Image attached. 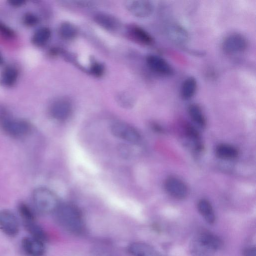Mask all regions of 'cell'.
I'll use <instances>...</instances> for the list:
<instances>
[{
    "instance_id": "obj_1",
    "label": "cell",
    "mask_w": 256,
    "mask_h": 256,
    "mask_svg": "<svg viewBox=\"0 0 256 256\" xmlns=\"http://www.w3.org/2000/svg\"><path fill=\"white\" fill-rule=\"evenodd\" d=\"M54 212L57 222L66 231L74 234L84 232V224L82 213L74 204H60Z\"/></svg>"
},
{
    "instance_id": "obj_12",
    "label": "cell",
    "mask_w": 256,
    "mask_h": 256,
    "mask_svg": "<svg viewBox=\"0 0 256 256\" xmlns=\"http://www.w3.org/2000/svg\"><path fill=\"white\" fill-rule=\"evenodd\" d=\"M44 242L30 236L24 237L21 242L24 252L28 256H42L45 252Z\"/></svg>"
},
{
    "instance_id": "obj_8",
    "label": "cell",
    "mask_w": 256,
    "mask_h": 256,
    "mask_svg": "<svg viewBox=\"0 0 256 256\" xmlns=\"http://www.w3.org/2000/svg\"><path fill=\"white\" fill-rule=\"evenodd\" d=\"M164 188L170 196L177 200L185 198L188 194V188L185 182L174 176H169L165 180Z\"/></svg>"
},
{
    "instance_id": "obj_25",
    "label": "cell",
    "mask_w": 256,
    "mask_h": 256,
    "mask_svg": "<svg viewBox=\"0 0 256 256\" xmlns=\"http://www.w3.org/2000/svg\"><path fill=\"white\" fill-rule=\"evenodd\" d=\"M18 211L22 222L36 220L35 214L31 208L24 202H20L18 206Z\"/></svg>"
},
{
    "instance_id": "obj_31",
    "label": "cell",
    "mask_w": 256,
    "mask_h": 256,
    "mask_svg": "<svg viewBox=\"0 0 256 256\" xmlns=\"http://www.w3.org/2000/svg\"><path fill=\"white\" fill-rule=\"evenodd\" d=\"M92 72L96 76H100L102 74L104 68L100 64L95 63L91 67Z\"/></svg>"
},
{
    "instance_id": "obj_4",
    "label": "cell",
    "mask_w": 256,
    "mask_h": 256,
    "mask_svg": "<svg viewBox=\"0 0 256 256\" xmlns=\"http://www.w3.org/2000/svg\"><path fill=\"white\" fill-rule=\"evenodd\" d=\"M32 197L36 208L42 214L54 212L60 204L55 194L46 188H36L32 192Z\"/></svg>"
},
{
    "instance_id": "obj_5",
    "label": "cell",
    "mask_w": 256,
    "mask_h": 256,
    "mask_svg": "<svg viewBox=\"0 0 256 256\" xmlns=\"http://www.w3.org/2000/svg\"><path fill=\"white\" fill-rule=\"evenodd\" d=\"M110 130L114 136L129 143L138 144L141 142L142 136L140 132L126 123L114 122L110 124Z\"/></svg>"
},
{
    "instance_id": "obj_11",
    "label": "cell",
    "mask_w": 256,
    "mask_h": 256,
    "mask_svg": "<svg viewBox=\"0 0 256 256\" xmlns=\"http://www.w3.org/2000/svg\"><path fill=\"white\" fill-rule=\"evenodd\" d=\"M72 112L71 103L67 100L60 98L54 100L50 107V113L54 119L64 121L67 120Z\"/></svg>"
},
{
    "instance_id": "obj_24",
    "label": "cell",
    "mask_w": 256,
    "mask_h": 256,
    "mask_svg": "<svg viewBox=\"0 0 256 256\" xmlns=\"http://www.w3.org/2000/svg\"><path fill=\"white\" fill-rule=\"evenodd\" d=\"M51 36L50 30L46 27H41L34 34L32 38V43L38 46L44 45Z\"/></svg>"
},
{
    "instance_id": "obj_7",
    "label": "cell",
    "mask_w": 256,
    "mask_h": 256,
    "mask_svg": "<svg viewBox=\"0 0 256 256\" xmlns=\"http://www.w3.org/2000/svg\"><path fill=\"white\" fill-rule=\"evenodd\" d=\"M0 230L8 236H16L20 230V223L16 215L8 210L0 211Z\"/></svg>"
},
{
    "instance_id": "obj_13",
    "label": "cell",
    "mask_w": 256,
    "mask_h": 256,
    "mask_svg": "<svg viewBox=\"0 0 256 256\" xmlns=\"http://www.w3.org/2000/svg\"><path fill=\"white\" fill-rule=\"evenodd\" d=\"M166 32L168 38L178 44H184L189 39L188 34L186 30L178 24L174 23L168 26Z\"/></svg>"
},
{
    "instance_id": "obj_15",
    "label": "cell",
    "mask_w": 256,
    "mask_h": 256,
    "mask_svg": "<svg viewBox=\"0 0 256 256\" xmlns=\"http://www.w3.org/2000/svg\"><path fill=\"white\" fill-rule=\"evenodd\" d=\"M198 88V82L194 76H188L182 82L180 89V95L184 100L192 98L196 94Z\"/></svg>"
},
{
    "instance_id": "obj_35",
    "label": "cell",
    "mask_w": 256,
    "mask_h": 256,
    "mask_svg": "<svg viewBox=\"0 0 256 256\" xmlns=\"http://www.w3.org/2000/svg\"><path fill=\"white\" fill-rule=\"evenodd\" d=\"M4 62V57L2 56V53L0 52V66Z\"/></svg>"
},
{
    "instance_id": "obj_17",
    "label": "cell",
    "mask_w": 256,
    "mask_h": 256,
    "mask_svg": "<svg viewBox=\"0 0 256 256\" xmlns=\"http://www.w3.org/2000/svg\"><path fill=\"white\" fill-rule=\"evenodd\" d=\"M216 156L222 160H230L238 157L239 152L236 147L228 144H220L215 148Z\"/></svg>"
},
{
    "instance_id": "obj_21",
    "label": "cell",
    "mask_w": 256,
    "mask_h": 256,
    "mask_svg": "<svg viewBox=\"0 0 256 256\" xmlns=\"http://www.w3.org/2000/svg\"><path fill=\"white\" fill-rule=\"evenodd\" d=\"M184 132L186 138L194 146L195 150L201 152L204 146L198 130L193 126L188 124L185 126Z\"/></svg>"
},
{
    "instance_id": "obj_2",
    "label": "cell",
    "mask_w": 256,
    "mask_h": 256,
    "mask_svg": "<svg viewBox=\"0 0 256 256\" xmlns=\"http://www.w3.org/2000/svg\"><path fill=\"white\" fill-rule=\"evenodd\" d=\"M222 245V240L218 236L202 230L197 232L190 240L189 250L192 256H214Z\"/></svg>"
},
{
    "instance_id": "obj_32",
    "label": "cell",
    "mask_w": 256,
    "mask_h": 256,
    "mask_svg": "<svg viewBox=\"0 0 256 256\" xmlns=\"http://www.w3.org/2000/svg\"><path fill=\"white\" fill-rule=\"evenodd\" d=\"M244 256H256V248L255 246H248L243 250Z\"/></svg>"
},
{
    "instance_id": "obj_10",
    "label": "cell",
    "mask_w": 256,
    "mask_h": 256,
    "mask_svg": "<svg viewBox=\"0 0 256 256\" xmlns=\"http://www.w3.org/2000/svg\"><path fill=\"white\" fill-rule=\"evenodd\" d=\"M146 62L148 68L157 74L165 76L174 74V70L170 64L159 56L148 55L146 58Z\"/></svg>"
},
{
    "instance_id": "obj_16",
    "label": "cell",
    "mask_w": 256,
    "mask_h": 256,
    "mask_svg": "<svg viewBox=\"0 0 256 256\" xmlns=\"http://www.w3.org/2000/svg\"><path fill=\"white\" fill-rule=\"evenodd\" d=\"M198 212L205 220L210 224H213L216 220V214L211 203L206 198L199 200L197 204Z\"/></svg>"
},
{
    "instance_id": "obj_14",
    "label": "cell",
    "mask_w": 256,
    "mask_h": 256,
    "mask_svg": "<svg viewBox=\"0 0 256 256\" xmlns=\"http://www.w3.org/2000/svg\"><path fill=\"white\" fill-rule=\"evenodd\" d=\"M129 252L133 256H162L151 246L142 242H134L128 246Z\"/></svg>"
},
{
    "instance_id": "obj_34",
    "label": "cell",
    "mask_w": 256,
    "mask_h": 256,
    "mask_svg": "<svg viewBox=\"0 0 256 256\" xmlns=\"http://www.w3.org/2000/svg\"><path fill=\"white\" fill-rule=\"evenodd\" d=\"M152 129L156 132L162 133L164 132L162 128L158 124H153L152 125Z\"/></svg>"
},
{
    "instance_id": "obj_19",
    "label": "cell",
    "mask_w": 256,
    "mask_h": 256,
    "mask_svg": "<svg viewBox=\"0 0 256 256\" xmlns=\"http://www.w3.org/2000/svg\"><path fill=\"white\" fill-rule=\"evenodd\" d=\"M18 72L16 68L7 66L4 68L0 76V84L6 87H11L16 82Z\"/></svg>"
},
{
    "instance_id": "obj_23",
    "label": "cell",
    "mask_w": 256,
    "mask_h": 256,
    "mask_svg": "<svg viewBox=\"0 0 256 256\" xmlns=\"http://www.w3.org/2000/svg\"><path fill=\"white\" fill-rule=\"evenodd\" d=\"M26 230L31 236L40 239L45 242L46 235L42 228L36 223V220L23 222Z\"/></svg>"
},
{
    "instance_id": "obj_20",
    "label": "cell",
    "mask_w": 256,
    "mask_h": 256,
    "mask_svg": "<svg viewBox=\"0 0 256 256\" xmlns=\"http://www.w3.org/2000/svg\"><path fill=\"white\" fill-rule=\"evenodd\" d=\"M130 32L134 39L143 44L150 46L154 43L152 36L144 29L139 26H132L130 28Z\"/></svg>"
},
{
    "instance_id": "obj_9",
    "label": "cell",
    "mask_w": 256,
    "mask_h": 256,
    "mask_svg": "<svg viewBox=\"0 0 256 256\" xmlns=\"http://www.w3.org/2000/svg\"><path fill=\"white\" fill-rule=\"evenodd\" d=\"M125 5L126 8L132 15L138 18L150 16L154 10L152 2L149 0H128L126 2Z\"/></svg>"
},
{
    "instance_id": "obj_29",
    "label": "cell",
    "mask_w": 256,
    "mask_h": 256,
    "mask_svg": "<svg viewBox=\"0 0 256 256\" xmlns=\"http://www.w3.org/2000/svg\"><path fill=\"white\" fill-rule=\"evenodd\" d=\"M118 101L124 107H130L133 104L132 98L126 94H121L118 96Z\"/></svg>"
},
{
    "instance_id": "obj_27",
    "label": "cell",
    "mask_w": 256,
    "mask_h": 256,
    "mask_svg": "<svg viewBox=\"0 0 256 256\" xmlns=\"http://www.w3.org/2000/svg\"><path fill=\"white\" fill-rule=\"evenodd\" d=\"M24 24L27 26H33L39 22L38 16L32 12L26 13L22 17Z\"/></svg>"
},
{
    "instance_id": "obj_26",
    "label": "cell",
    "mask_w": 256,
    "mask_h": 256,
    "mask_svg": "<svg viewBox=\"0 0 256 256\" xmlns=\"http://www.w3.org/2000/svg\"><path fill=\"white\" fill-rule=\"evenodd\" d=\"M60 33L61 36L66 39H71L76 34V30L72 24L69 22H64L60 28Z\"/></svg>"
},
{
    "instance_id": "obj_18",
    "label": "cell",
    "mask_w": 256,
    "mask_h": 256,
    "mask_svg": "<svg viewBox=\"0 0 256 256\" xmlns=\"http://www.w3.org/2000/svg\"><path fill=\"white\" fill-rule=\"evenodd\" d=\"M188 110L192 121L200 128H204L206 125V120L200 106L196 104H192L188 106Z\"/></svg>"
},
{
    "instance_id": "obj_30",
    "label": "cell",
    "mask_w": 256,
    "mask_h": 256,
    "mask_svg": "<svg viewBox=\"0 0 256 256\" xmlns=\"http://www.w3.org/2000/svg\"><path fill=\"white\" fill-rule=\"evenodd\" d=\"M95 256H118L112 250L107 248H100L95 252Z\"/></svg>"
},
{
    "instance_id": "obj_33",
    "label": "cell",
    "mask_w": 256,
    "mask_h": 256,
    "mask_svg": "<svg viewBox=\"0 0 256 256\" xmlns=\"http://www.w3.org/2000/svg\"><path fill=\"white\" fill-rule=\"evenodd\" d=\"M8 3L12 6L14 7H19L24 4L26 1L24 0H10Z\"/></svg>"
},
{
    "instance_id": "obj_22",
    "label": "cell",
    "mask_w": 256,
    "mask_h": 256,
    "mask_svg": "<svg viewBox=\"0 0 256 256\" xmlns=\"http://www.w3.org/2000/svg\"><path fill=\"white\" fill-rule=\"evenodd\" d=\"M96 22L109 30H115L119 26V22L114 17L106 14H98L95 16Z\"/></svg>"
},
{
    "instance_id": "obj_6",
    "label": "cell",
    "mask_w": 256,
    "mask_h": 256,
    "mask_svg": "<svg viewBox=\"0 0 256 256\" xmlns=\"http://www.w3.org/2000/svg\"><path fill=\"white\" fill-rule=\"evenodd\" d=\"M248 47V40L242 34L234 33L226 36L222 42L224 52L228 54H240Z\"/></svg>"
},
{
    "instance_id": "obj_3",
    "label": "cell",
    "mask_w": 256,
    "mask_h": 256,
    "mask_svg": "<svg viewBox=\"0 0 256 256\" xmlns=\"http://www.w3.org/2000/svg\"><path fill=\"white\" fill-rule=\"evenodd\" d=\"M0 128L14 138H21L28 134L32 126L28 121L13 118L5 108H0Z\"/></svg>"
},
{
    "instance_id": "obj_28",
    "label": "cell",
    "mask_w": 256,
    "mask_h": 256,
    "mask_svg": "<svg viewBox=\"0 0 256 256\" xmlns=\"http://www.w3.org/2000/svg\"><path fill=\"white\" fill-rule=\"evenodd\" d=\"M0 34L7 38H12L16 36L14 31L0 21Z\"/></svg>"
}]
</instances>
